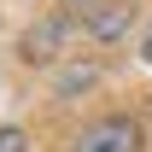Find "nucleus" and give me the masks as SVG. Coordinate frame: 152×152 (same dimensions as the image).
Segmentation results:
<instances>
[{
    "mask_svg": "<svg viewBox=\"0 0 152 152\" xmlns=\"http://www.w3.org/2000/svg\"><path fill=\"white\" fill-rule=\"evenodd\" d=\"M0 152H29V140H23V129H0Z\"/></svg>",
    "mask_w": 152,
    "mask_h": 152,
    "instance_id": "obj_2",
    "label": "nucleus"
},
{
    "mask_svg": "<svg viewBox=\"0 0 152 152\" xmlns=\"http://www.w3.org/2000/svg\"><path fill=\"white\" fill-rule=\"evenodd\" d=\"M76 152H140V123L134 117H99L76 140Z\"/></svg>",
    "mask_w": 152,
    "mask_h": 152,
    "instance_id": "obj_1",
    "label": "nucleus"
},
{
    "mask_svg": "<svg viewBox=\"0 0 152 152\" xmlns=\"http://www.w3.org/2000/svg\"><path fill=\"white\" fill-rule=\"evenodd\" d=\"M146 64H152V35H146Z\"/></svg>",
    "mask_w": 152,
    "mask_h": 152,
    "instance_id": "obj_3",
    "label": "nucleus"
}]
</instances>
